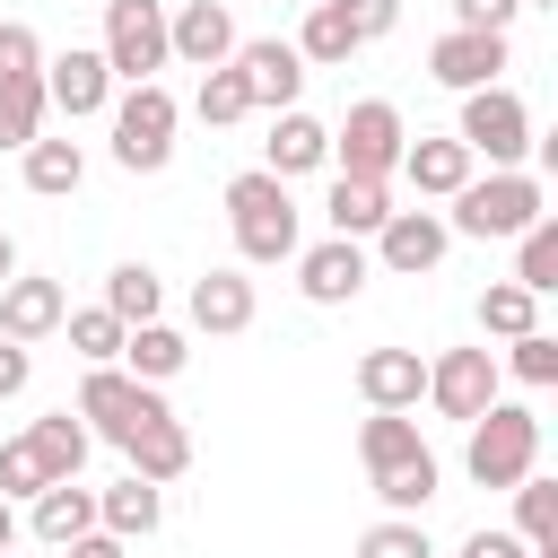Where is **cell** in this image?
Returning a JSON list of instances; mask_svg holds the SVG:
<instances>
[{"instance_id":"74e56055","label":"cell","mask_w":558,"mask_h":558,"mask_svg":"<svg viewBox=\"0 0 558 558\" xmlns=\"http://www.w3.org/2000/svg\"><path fill=\"white\" fill-rule=\"evenodd\" d=\"M192 113H201L209 131L244 122V113H253V105H244V78H235V70H201V96H192Z\"/></svg>"},{"instance_id":"c3c4849f","label":"cell","mask_w":558,"mask_h":558,"mask_svg":"<svg viewBox=\"0 0 558 558\" xmlns=\"http://www.w3.org/2000/svg\"><path fill=\"white\" fill-rule=\"evenodd\" d=\"M17 279V244H9V227H0V288Z\"/></svg>"},{"instance_id":"9c48e42d","label":"cell","mask_w":558,"mask_h":558,"mask_svg":"<svg viewBox=\"0 0 558 558\" xmlns=\"http://www.w3.org/2000/svg\"><path fill=\"white\" fill-rule=\"evenodd\" d=\"M427 401H436V418H462L471 427L497 401V349H445L427 366Z\"/></svg>"},{"instance_id":"ffe728a7","label":"cell","mask_w":558,"mask_h":558,"mask_svg":"<svg viewBox=\"0 0 558 558\" xmlns=\"http://www.w3.org/2000/svg\"><path fill=\"white\" fill-rule=\"evenodd\" d=\"M157 523H166V488H148L140 471L113 480V488L96 497V532H113V541H148Z\"/></svg>"},{"instance_id":"d6a6232c","label":"cell","mask_w":558,"mask_h":558,"mask_svg":"<svg viewBox=\"0 0 558 558\" xmlns=\"http://www.w3.org/2000/svg\"><path fill=\"white\" fill-rule=\"evenodd\" d=\"M480 331H488V340H523V331H541V296L514 288V279H497V288L480 296Z\"/></svg>"},{"instance_id":"30bf717a","label":"cell","mask_w":558,"mask_h":558,"mask_svg":"<svg viewBox=\"0 0 558 558\" xmlns=\"http://www.w3.org/2000/svg\"><path fill=\"white\" fill-rule=\"evenodd\" d=\"M235 78H244V105L253 113H288L296 105V87H305V61H296V44H279V35H262V44H235V61H227Z\"/></svg>"},{"instance_id":"4dcf8cb0","label":"cell","mask_w":558,"mask_h":558,"mask_svg":"<svg viewBox=\"0 0 558 558\" xmlns=\"http://www.w3.org/2000/svg\"><path fill=\"white\" fill-rule=\"evenodd\" d=\"M514 541L523 549H558V480H541V471L514 480Z\"/></svg>"},{"instance_id":"277c9868","label":"cell","mask_w":558,"mask_h":558,"mask_svg":"<svg viewBox=\"0 0 558 558\" xmlns=\"http://www.w3.org/2000/svg\"><path fill=\"white\" fill-rule=\"evenodd\" d=\"M105 70L113 78H131V87H148L174 52H166V0H105Z\"/></svg>"},{"instance_id":"60d3db41","label":"cell","mask_w":558,"mask_h":558,"mask_svg":"<svg viewBox=\"0 0 558 558\" xmlns=\"http://www.w3.org/2000/svg\"><path fill=\"white\" fill-rule=\"evenodd\" d=\"M9 78H44V44H35V26H17V17H0V87Z\"/></svg>"},{"instance_id":"5b68a950","label":"cell","mask_w":558,"mask_h":558,"mask_svg":"<svg viewBox=\"0 0 558 558\" xmlns=\"http://www.w3.org/2000/svg\"><path fill=\"white\" fill-rule=\"evenodd\" d=\"M148 418H166L157 384H131L122 366H87V384H78V427H87V436H105V445H131Z\"/></svg>"},{"instance_id":"d590c367","label":"cell","mask_w":558,"mask_h":558,"mask_svg":"<svg viewBox=\"0 0 558 558\" xmlns=\"http://www.w3.org/2000/svg\"><path fill=\"white\" fill-rule=\"evenodd\" d=\"M44 140V78H9L0 87V148Z\"/></svg>"},{"instance_id":"d4e9b609","label":"cell","mask_w":558,"mask_h":558,"mask_svg":"<svg viewBox=\"0 0 558 558\" xmlns=\"http://www.w3.org/2000/svg\"><path fill=\"white\" fill-rule=\"evenodd\" d=\"M17 157H26V192H44V201H70L87 183V148L78 140H26Z\"/></svg>"},{"instance_id":"f546056e","label":"cell","mask_w":558,"mask_h":558,"mask_svg":"<svg viewBox=\"0 0 558 558\" xmlns=\"http://www.w3.org/2000/svg\"><path fill=\"white\" fill-rule=\"evenodd\" d=\"M26 445H35V462H44L52 480H78V462H87V445H96V436H87L70 410H52V418H35V427H26Z\"/></svg>"},{"instance_id":"7a4b0ae2","label":"cell","mask_w":558,"mask_h":558,"mask_svg":"<svg viewBox=\"0 0 558 558\" xmlns=\"http://www.w3.org/2000/svg\"><path fill=\"white\" fill-rule=\"evenodd\" d=\"M227 227H235V253L244 262H296V201L279 174H235L227 183Z\"/></svg>"},{"instance_id":"681fc988","label":"cell","mask_w":558,"mask_h":558,"mask_svg":"<svg viewBox=\"0 0 558 558\" xmlns=\"http://www.w3.org/2000/svg\"><path fill=\"white\" fill-rule=\"evenodd\" d=\"M514 9H558V0H514Z\"/></svg>"},{"instance_id":"bcb514c9","label":"cell","mask_w":558,"mask_h":558,"mask_svg":"<svg viewBox=\"0 0 558 558\" xmlns=\"http://www.w3.org/2000/svg\"><path fill=\"white\" fill-rule=\"evenodd\" d=\"M61 558H131V549H122V541H113V532H78V541H70V549H61Z\"/></svg>"},{"instance_id":"7402d4cb","label":"cell","mask_w":558,"mask_h":558,"mask_svg":"<svg viewBox=\"0 0 558 558\" xmlns=\"http://www.w3.org/2000/svg\"><path fill=\"white\" fill-rule=\"evenodd\" d=\"M392 174H410L427 201H453V192L471 183V148H462V140H410Z\"/></svg>"},{"instance_id":"484cf974","label":"cell","mask_w":558,"mask_h":558,"mask_svg":"<svg viewBox=\"0 0 558 558\" xmlns=\"http://www.w3.org/2000/svg\"><path fill=\"white\" fill-rule=\"evenodd\" d=\"M183 357H192V340H183L174 323H140V331L122 340V375H131V384H166V375H183Z\"/></svg>"},{"instance_id":"cb8c5ba5","label":"cell","mask_w":558,"mask_h":558,"mask_svg":"<svg viewBox=\"0 0 558 558\" xmlns=\"http://www.w3.org/2000/svg\"><path fill=\"white\" fill-rule=\"evenodd\" d=\"M122 453H131V471H140L148 488H166V480H183V471H192V436H183V418H174V410H166V418H148Z\"/></svg>"},{"instance_id":"d6986e66","label":"cell","mask_w":558,"mask_h":558,"mask_svg":"<svg viewBox=\"0 0 558 558\" xmlns=\"http://www.w3.org/2000/svg\"><path fill=\"white\" fill-rule=\"evenodd\" d=\"M61 314H70V296L52 288V279H9L0 288V340H44V331H61Z\"/></svg>"},{"instance_id":"603a6c76","label":"cell","mask_w":558,"mask_h":558,"mask_svg":"<svg viewBox=\"0 0 558 558\" xmlns=\"http://www.w3.org/2000/svg\"><path fill=\"white\" fill-rule=\"evenodd\" d=\"M323 218H331V235L366 244V235L392 218V192H384V183H366V174H331V201H323Z\"/></svg>"},{"instance_id":"ba28073f","label":"cell","mask_w":558,"mask_h":558,"mask_svg":"<svg viewBox=\"0 0 558 558\" xmlns=\"http://www.w3.org/2000/svg\"><path fill=\"white\" fill-rule=\"evenodd\" d=\"M401 148H410V131H401V105H384V96L349 105V122L331 131V157H340V174H366V183H384V174L401 166Z\"/></svg>"},{"instance_id":"44dd1931","label":"cell","mask_w":558,"mask_h":558,"mask_svg":"<svg viewBox=\"0 0 558 558\" xmlns=\"http://www.w3.org/2000/svg\"><path fill=\"white\" fill-rule=\"evenodd\" d=\"M26 532H35V541H52V549H70L78 532H96V488H78V480H52V488L26 506Z\"/></svg>"},{"instance_id":"ac0fdd59","label":"cell","mask_w":558,"mask_h":558,"mask_svg":"<svg viewBox=\"0 0 558 558\" xmlns=\"http://www.w3.org/2000/svg\"><path fill=\"white\" fill-rule=\"evenodd\" d=\"M262 148H270V166H262V174H279V183H288V174L331 166V131H323L314 113H296V105H288V113H270V140H262Z\"/></svg>"},{"instance_id":"f6af8a7d","label":"cell","mask_w":558,"mask_h":558,"mask_svg":"<svg viewBox=\"0 0 558 558\" xmlns=\"http://www.w3.org/2000/svg\"><path fill=\"white\" fill-rule=\"evenodd\" d=\"M453 558H532V549H523L514 532H471V541H462Z\"/></svg>"},{"instance_id":"ee69618b","label":"cell","mask_w":558,"mask_h":558,"mask_svg":"<svg viewBox=\"0 0 558 558\" xmlns=\"http://www.w3.org/2000/svg\"><path fill=\"white\" fill-rule=\"evenodd\" d=\"M26 384H35V357H26L17 340H0V401H17Z\"/></svg>"},{"instance_id":"5bb4252c","label":"cell","mask_w":558,"mask_h":558,"mask_svg":"<svg viewBox=\"0 0 558 558\" xmlns=\"http://www.w3.org/2000/svg\"><path fill=\"white\" fill-rule=\"evenodd\" d=\"M44 105H61L70 122H87V113H105V105H113V70H105V52H87V44H70L61 61H44Z\"/></svg>"},{"instance_id":"8d00e7d4","label":"cell","mask_w":558,"mask_h":558,"mask_svg":"<svg viewBox=\"0 0 558 558\" xmlns=\"http://www.w3.org/2000/svg\"><path fill=\"white\" fill-rule=\"evenodd\" d=\"M357 558H436V541H427L418 514H384V523L357 541Z\"/></svg>"},{"instance_id":"7bdbcfd3","label":"cell","mask_w":558,"mask_h":558,"mask_svg":"<svg viewBox=\"0 0 558 558\" xmlns=\"http://www.w3.org/2000/svg\"><path fill=\"white\" fill-rule=\"evenodd\" d=\"M453 26L462 35H506L514 26V0H453Z\"/></svg>"},{"instance_id":"3957f363","label":"cell","mask_w":558,"mask_h":558,"mask_svg":"<svg viewBox=\"0 0 558 558\" xmlns=\"http://www.w3.org/2000/svg\"><path fill=\"white\" fill-rule=\"evenodd\" d=\"M462 471L480 488H514L523 471H541V418L523 401H488L471 418V445H462Z\"/></svg>"},{"instance_id":"7dc6e473","label":"cell","mask_w":558,"mask_h":558,"mask_svg":"<svg viewBox=\"0 0 558 558\" xmlns=\"http://www.w3.org/2000/svg\"><path fill=\"white\" fill-rule=\"evenodd\" d=\"M9 549H17V506L0 497V558H9Z\"/></svg>"},{"instance_id":"836d02e7","label":"cell","mask_w":558,"mask_h":558,"mask_svg":"<svg viewBox=\"0 0 558 558\" xmlns=\"http://www.w3.org/2000/svg\"><path fill=\"white\" fill-rule=\"evenodd\" d=\"M445 488V471H436V453H418V462H392V471H375V497L392 506V514H427V497Z\"/></svg>"},{"instance_id":"2e32d148","label":"cell","mask_w":558,"mask_h":558,"mask_svg":"<svg viewBox=\"0 0 558 558\" xmlns=\"http://www.w3.org/2000/svg\"><path fill=\"white\" fill-rule=\"evenodd\" d=\"M357 392H366V410H418L427 401V357L418 349H366Z\"/></svg>"},{"instance_id":"b9f144b4","label":"cell","mask_w":558,"mask_h":558,"mask_svg":"<svg viewBox=\"0 0 558 558\" xmlns=\"http://www.w3.org/2000/svg\"><path fill=\"white\" fill-rule=\"evenodd\" d=\"M340 17L357 26V44H375V35H392V26H401V0H340Z\"/></svg>"},{"instance_id":"8fae6325","label":"cell","mask_w":558,"mask_h":558,"mask_svg":"<svg viewBox=\"0 0 558 558\" xmlns=\"http://www.w3.org/2000/svg\"><path fill=\"white\" fill-rule=\"evenodd\" d=\"M166 52L192 61V70H227V61H235V17H227V0H183V9L166 17Z\"/></svg>"},{"instance_id":"9a60e30c","label":"cell","mask_w":558,"mask_h":558,"mask_svg":"<svg viewBox=\"0 0 558 558\" xmlns=\"http://www.w3.org/2000/svg\"><path fill=\"white\" fill-rule=\"evenodd\" d=\"M366 244H349V235H323L314 253H296V288H305V305H349L357 288H366Z\"/></svg>"},{"instance_id":"4fadbf2b","label":"cell","mask_w":558,"mask_h":558,"mask_svg":"<svg viewBox=\"0 0 558 558\" xmlns=\"http://www.w3.org/2000/svg\"><path fill=\"white\" fill-rule=\"evenodd\" d=\"M497 70H506V35H436L427 44V78L436 87H453V96H471V87H497Z\"/></svg>"},{"instance_id":"f35d334b","label":"cell","mask_w":558,"mask_h":558,"mask_svg":"<svg viewBox=\"0 0 558 558\" xmlns=\"http://www.w3.org/2000/svg\"><path fill=\"white\" fill-rule=\"evenodd\" d=\"M497 375H514V384H532V392H541V384H558V340H549V331L506 340V366H497Z\"/></svg>"},{"instance_id":"e0dca14e","label":"cell","mask_w":558,"mask_h":558,"mask_svg":"<svg viewBox=\"0 0 558 558\" xmlns=\"http://www.w3.org/2000/svg\"><path fill=\"white\" fill-rule=\"evenodd\" d=\"M192 323H201L209 340L253 331V279H244V270H201V279H192Z\"/></svg>"},{"instance_id":"7c38bea8","label":"cell","mask_w":558,"mask_h":558,"mask_svg":"<svg viewBox=\"0 0 558 558\" xmlns=\"http://www.w3.org/2000/svg\"><path fill=\"white\" fill-rule=\"evenodd\" d=\"M445 244H453V235H445V218H436V209H392V218L375 227V253H366V262H384V270L418 279V270H436V262H445Z\"/></svg>"},{"instance_id":"83f0119b","label":"cell","mask_w":558,"mask_h":558,"mask_svg":"<svg viewBox=\"0 0 558 558\" xmlns=\"http://www.w3.org/2000/svg\"><path fill=\"white\" fill-rule=\"evenodd\" d=\"M418 453H427V436H418L410 410H375V418L357 427V462H366V471H392V462H418Z\"/></svg>"},{"instance_id":"8992f818","label":"cell","mask_w":558,"mask_h":558,"mask_svg":"<svg viewBox=\"0 0 558 558\" xmlns=\"http://www.w3.org/2000/svg\"><path fill=\"white\" fill-rule=\"evenodd\" d=\"M453 140H462L471 157H488V166H523V157H532V113H523L514 87H471Z\"/></svg>"},{"instance_id":"1f68e13d","label":"cell","mask_w":558,"mask_h":558,"mask_svg":"<svg viewBox=\"0 0 558 558\" xmlns=\"http://www.w3.org/2000/svg\"><path fill=\"white\" fill-rule=\"evenodd\" d=\"M514 288H532V296L558 288V218H532L514 235Z\"/></svg>"},{"instance_id":"f1b7e54d","label":"cell","mask_w":558,"mask_h":558,"mask_svg":"<svg viewBox=\"0 0 558 558\" xmlns=\"http://www.w3.org/2000/svg\"><path fill=\"white\" fill-rule=\"evenodd\" d=\"M357 52V26L340 17V0H314L305 9V26H296V61H323V70H340Z\"/></svg>"},{"instance_id":"e575fe53","label":"cell","mask_w":558,"mask_h":558,"mask_svg":"<svg viewBox=\"0 0 558 558\" xmlns=\"http://www.w3.org/2000/svg\"><path fill=\"white\" fill-rule=\"evenodd\" d=\"M61 331H70V349H78L87 366H122V340H131V331H122L105 305H87V314H61Z\"/></svg>"},{"instance_id":"6da1fadb","label":"cell","mask_w":558,"mask_h":558,"mask_svg":"<svg viewBox=\"0 0 558 558\" xmlns=\"http://www.w3.org/2000/svg\"><path fill=\"white\" fill-rule=\"evenodd\" d=\"M532 218H549V209H541V174H523V166H488V174H471V183L453 192V218H445V235L506 244V235H523Z\"/></svg>"},{"instance_id":"4316f807","label":"cell","mask_w":558,"mask_h":558,"mask_svg":"<svg viewBox=\"0 0 558 558\" xmlns=\"http://www.w3.org/2000/svg\"><path fill=\"white\" fill-rule=\"evenodd\" d=\"M157 305H166V288H157V270H148V262H113V270H105V314H113L122 331L157 323Z\"/></svg>"},{"instance_id":"ab89813d","label":"cell","mask_w":558,"mask_h":558,"mask_svg":"<svg viewBox=\"0 0 558 558\" xmlns=\"http://www.w3.org/2000/svg\"><path fill=\"white\" fill-rule=\"evenodd\" d=\"M44 488H52V471L35 462V445H26V436H9V445H0V497H9V506H17V497L35 506Z\"/></svg>"},{"instance_id":"52a82bcc","label":"cell","mask_w":558,"mask_h":558,"mask_svg":"<svg viewBox=\"0 0 558 558\" xmlns=\"http://www.w3.org/2000/svg\"><path fill=\"white\" fill-rule=\"evenodd\" d=\"M166 157H174V96L148 78V87H131L113 105V166L122 174H157Z\"/></svg>"}]
</instances>
